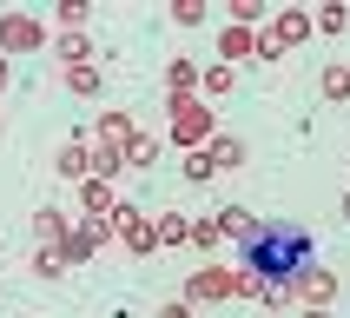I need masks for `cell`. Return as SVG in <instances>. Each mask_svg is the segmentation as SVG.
I'll list each match as a JSON object with an SVG mask.
<instances>
[{
	"label": "cell",
	"instance_id": "cell-1",
	"mask_svg": "<svg viewBox=\"0 0 350 318\" xmlns=\"http://www.w3.org/2000/svg\"><path fill=\"white\" fill-rule=\"evenodd\" d=\"M311 265H317V238L297 219H265L252 245H238V272L265 278V285H291L297 292V278L311 272Z\"/></svg>",
	"mask_w": 350,
	"mask_h": 318
},
{
	"label": "cell",
	"instance_id": "cell-2",
	"mask_svg": "<svg viewBox=\"0 0 350 318\" xmlns=\"http://www.w3.org/2000/svg\"><path fill=\"white\" fill-rule=\"evenodd\" d=\"M46 47H53V34H46L40 14H27V7H7V14H0V53H7V60L46 53Z\"/></svg>",
	"mask_w": 350,
	"mask_h": 318
},
{
	"label": "cell",
	"instance_id": "cell-3",
	"mask_svg": "<svg viewBox=\"0 0 350 318\" xmlns=\"http://www.w3.org/2000/svg\"><path fill=\"white\" fill-rule=\"evenodd\" d=\"M172 106V146H185V153H205L218 139L212 126V99H165Z\"/></svg>",
	"mask_w": 350,
	"mask_h": 318
},
{
	"label": "cell",
	"instance_id": "cell-4",
	"mask_svg": "<svg viewBox=\"0 0 350 318\" xmlns=\"http://www.w3.org/2000/svg\"><path fill=\"white\" fill-rule=\"evenodd\" d=\"M238 292V265H225V258H212V265H198L192 278H185V305H218V298H232Z\"/></svg>",
	"mask_w": 350,
	"mask_h": 318
},
{
	"label": "cell",
	"instance_id": "cell-5",
	"mask_svg": "<svg viewBox=\"0 0 350 318\" xmlns=\"http://www.w3.org/2000/svg\"><path fill=\"white\" fill-rule=\"evenodd\" d=\"M119 245H126L133 258H152V252H159L152 212H146V206H133V199H119Z\"/></svg>",
	"mask_w": 350,
	"mask_h": 318
},
{
	"label": "cell",
	"instance_id": "cell-6",
	"mask_svg": "<svg viewBox=\"0 0 350 318\" xmlns=\"http://www.w3.org/2000/svg\"><path fill=\"white\" fill-rule=\"evenodd\" d=\"M133 139H139V126H133V113H119V106H106L99 113V126H93V153H133Z\"/></svg>",
	"mask_w": 350,
	"mask_h": 318
},
{
	"label": "cell",
	"instance_id": "cell-7",
	"mask_svg": "<svg viewBox=\"0 0 350 318\" xmlns=\"http://www.w3.org/2000/svg\"><path fill=\"white\" fill-rule=\"evenodd\" d=\"M311 34H317V14H304V7H278L271 14V40L291 53V47H311Z\"/></svg>",
	"mask_w": 350,
	"mask_h": 318
},
{
	"label": "cell",
	"instance_id": "cell-8",
	"mask_svg": "<svg viewBox=\"0 0 350 318\" xmlns=\"http://www.w3.org/2000/svg\"><path fill=\"white\" fill-rule=\"evenodd\" d=\"M258 34H265V27H258ZM258 34L252 27H218V66H245V60H258Z\"/></svg>",
	"mask_w": 350,
	"mask_h": 318
},
{
	"label": "cell",
	"instance_id": "cell-9",
	"mask_svg": "<svg viewBox=\"0 0 350 318\" xmlns=\"http://www.w3.org/2000/svg\"><path fill=\"white\" fill-rule=\"evenodd\" d=\"M53 173L86 186V179H93V139H86V133H73V139H66V146L53 153Z\"/></svg>",
	"mask_w": 350,
	"mask_h": 318
},
{
	"label": "cell",
	"instance_id": "cell-10",
	"mask_svg": "<svg viewBox=\"0 0 350 318\" xmlns=\"http://www.w3.org/2000/svg\"><path fill=\"white\" fill-rule=\"evenodd\" d=\"M337 292H344V285H337V272H331V265H311V272L297 278V298H304L311 312H331V305H337Z\"/></svg>",
	"mask_w": 350,
	"mask_h": 318
},
{
	"label": "cell",
	"instance_id": "cell-11",
	"mask_svg": "<svg viewBox=\"0 0 350 318\" xmlns=\"http://www.w3.org/2000/svg\"><path fill=\"white\" fill-rule=\"evenodd\" d=\"M46 53L73 73V66H93V40H86V34H53V47H46Z\"/></svg>",
	"mask_w": 350,
	"mask_h": 318
},
{
	"label": "cell",
	"instance_id": "cell-12",
	"mask_svg": "<svg viewBox=\"0 0 350 318\" xmlns=\"http://www.w3.org/2000/svg\"><path fill=\"white\" fill-rule=\"evenodd\" d=\"M152 225H159V245H192V219L172 206H152Z\"/></svg>",
	"mask_w": 350,
	"mask_h": 318
},
{
	"label": "cell",
	"instance_id": "cell-13",
	"mask_svg": "<svg viewBox=\"0 0 350 318\" xmlns=\"http://www.w3.org/2000/svg\"><path fill=\"white\" fill-rule=\"evenodd\" d=\"M198 73H205V66L172 60V66H165V99H198Z\"/></svg>",
	"mask_w": 350,
	"mask_h": 318
},
{
	"label": "cell",
	"instance_id": "cell-14",
	"mask_svg": "<svg viewBox=\"0 0 350 318\" xmlns=\"http://www.w3.org/2000/svg\"><path fill=\"white\" fill-rule=\"evenodd\" d=\"M66 232H73V225H66V212H59V206H40V212H33V238H40V245H53V252H59V245H66Z\"/></svg>",
	"mask_w": 350,
	"mask_h": 318
},
{
	"label": "cell",
	"instance_id": "cell-15",
	"mask_svg": "<svg viewBox=\"0 0 350 318\" xmlns=\"http://www.w3.org/2000/svg\"><path fill=\"white\" fill-rule=\"evenodd\" d=\"M86 258H99V232L93 225H73L66 245H59V265H86Z\"/></svg>",
	"mask_w": 350,
	"mask_h": 318
},
{
	"label": "cell",
	"instance_id": "cell-16",
	"mask_svg": "<svg viewBox=\"0 0 350 318\" xmlns=\"http://www.w3.org/2000/svg\"><path fill=\"white\" fill-rule=\"evenodd\" d=\"M205 153L218 159V173H238V166H245V159H252V146H245V139H238V133H218L212 146H205Z\"/></svg>",
	"mask_w": 350,
	"mask_h": 318
},
{
	"label": "cell",
	"instance_id": "cell-17",
	"mask_svg": "<svg viewBox=\"0 0 350 318\" xmlns=\"http://www.w3.org/2000/svg\"><path fill=\"white\" fill-rule=\"evenodd\" d=\"M218 225H225V238H238V245H252L265 219H258V212H245V206H225V212H218Z\"/></svg>",
	"mask_w": 350,
	"mask_h": 318
},
{
	"label": "cell",
	"instance_id": "cell-18",
	"mask_svg": "<svg viewBox=\"0 0 350 318\" xmlns=\"http://www.w3.org/2000/svg\"><path fill=\"white\" fill-rule=\"evenodd\" d=\"M232 66H218V60H212V66H205V73H198V99H225V93H232Z\"/></svg>",
	"mask_w": 350,
	"mask_h": 318
},
{
	"label": "cell",
	"instance_id": "cell-19",
	"mask_svg": "<svg viewBox=\"0 0 350 318\" xmlns=\"http://www.w3.org/2000/svg\"><path fill=\"white\" fill-rule=\"evenodd\" d=\"M126 166H133V173H152V166H159V133H139L133 153H126Z\"/></svg>",
	"mask_w": 350,
	"mask_h": 318
},
{
	"label": "cell",
	"instance_id": "cell-20",
	"mask_svg": "<svg viewBox=\"0 0 350 318\" xmlns=\"http://www.w3.org/2000/svg\"><path fill=\"white\" fill-rule=\"evenodd\" d=\"M218 238H225V225H218V212L192 219V252H218Z\"/></svg>",
	"mask_w": 350,
	"mask_h": 318
},
{
	"label": "cell",
	"instance_id": "cell-21",
	"mask_svg": "<svg viewBox=\"0 0 350 318\" xmlns=\"http://www.w3.org/2000/svg\"><path fill=\"white\" fill-rule=\"evenodd\" d=\"M317 86H324V99H331V106H344V99H350V66H324V80H317Z\"/></svg>",
	"mask_w": 350,
	"mask_h": 318
},
{
	"label": "cell",
	"instance_id": "cell-22",
	"mask_svg": "<svg viewBox=\"0 0 350 318\" xmlns=\"http://www.w3.org/2000/svg\"><path fill=\"white\" fill-rule=\"evenodd\" d=\"M185 179H192V186H212V179H218V159L212 153H185Z\"/></svg>",
	"mask_w": 350,
	"mask_h": 318
},
{
	"label": "cell",
	"instance_id": "cell-23",
	"mask_svg": "<svg viewBox=\"0 0 350 318\" xmlns=\"http://www.w3.org/2000/svg\"><path fill=\"white\" fill-rule=\"evenodd\" d=\"M66 86H73V93H86V99H93L99 86H106V80H99V66H73V73H66Z\"/></svg>",
	"mask_w": 350,
	"mask_h": 318
},
{
	"label": "cell",
	"instance_id": "cell-24",
	"mask_svg": "<svg viewBox=\"0 0 350 318\" xmlns=\"http://www.w3.org/2000/svg\"><path fill=\"white\" fill-rule=\"evenodd\" d=\"M59 272H66L59 252H53V245H40V252H33V278H59Z\"/></svg>",
	"mask_w": 350,
	"mask_h": 318
},
{
	"label": "cell",
	"instance_id": "cell-25",
	"mask_svg": "<svg viewBox=\"0 0 350 318\" xmlns=\"http://www.w3.org/2000/svg\"><path fill=\"white\" fill-rule=\"evenodd\" d=\"M205 14H212L205 0H178V7H172V20H178V27H198V20H205Z\"/></svg>",
	"mask_w": 350,
	"mask_h": 318
},
{
	"label": "cell",
	"instance_id": "cell-26",
	"mask_svg": "<svg viewBox=\"0 0 350 318\" xmlns=\"http://www.w3.org/2000/svg\"><path fill=\"white\" fill-rule=\"evenodd\" d=\"M344 27H350L344 7H317V34H344Z\"/></svg>",
	"mask_w": 350,
	"mask_h": 318
},
{
	"label": "cell",
	"instance_id": "cell-27",
	"mask_svg": "<svg viewBox=\"0 0 350 318\" xmlns=\"http://www.w3.org/2000/svg\"><path fill=\"white\" fill-rule=\"evenodd\" d=\"M258 60H265V66H271V60H284V47H278V40H271V27L258 34Z\"/></svg>",
	"mask_w": 350,
	"mask_h": 318
},
{
	"label": "cell",
	"instance_id": "cell-28",
	"mask_svg": "<svg viewBox=\"0 0 350 318\" xmlns=\"http://www.w3.org/2000/svg\"><path fill=\"white\" fill-rule=\"evenodd\" d=\"M291 298H297L291 285H265V298H258V305H271V312H278V305H291Z\"/></svg>",
	"mask_w": 350,
	"mask_h": 318
},
{
	"label": "cell",
	"instance_id": "cell-29",
	"mask_svg": "<svg viewBox=\"0 0 350 318\" xmlns=\"http://www.w3.org/2000/svg\"><path fill=\"white\" fill-rule=\"evenodd\" d=\"M198 305H185V298H165V305H159V318H192Z\"/></svg>",
	"mask_w": 350,
	"mask_h": 318
},
{
	"label": "cell",
	"instance_id": "cell-30",
	"mask_svg": "<svg viewBox=\"0 0 350 318\" xmlns=\"http://www.w3.org/2000/svg\"><path fill=\"white\" fill-rule=\"evenodd\" d=\"M7 86H14V60L0 53V93H7Z\"/></svg>",
	"mask_w": 350,
	"mask_h": 318
},
{
	"label": "cell",
	"instance_id": "cell-31",
	"mask_svg": "<svg viewBox=\"0 0 350 318\" xmlns=\"http://www.w3.org/2000/svg\"><path fill=\"white\" fill-rule=\"evenodd\" d=\"M297 318H331V312H311V305H304V312H297Z\"/></svg>",
	"mask_w": 350,
	"mask_h": 318
},
{
	"label": "cell",
	"instance_id": "cell-32",
	"mask_svg": "<svg viewBox=\"0 0 350 318\" xmlns=\"http://www.w3.org/2000/svg\"><path fill=\"white\" fill-rule=\"evenodd\" d=\"M344 225H350V193H344Z\"/></svg>",
	"mask_w": 350,
	"mask_h": 318
},
{
	"label": "cell",
	"instance_id": "cell-33",
	"mask_svg": "<svg viewBox=\"0 0 350 318\" xmlns=\"http://www.w3.org/2000/svg\"><path fill=\"white\" fill-rule=\"evenodd\" d=\"M0 133H7V113H0Z\"/></svg>",
	"mask_w": 350,
	"mask_h": 318
}]
</instances>
